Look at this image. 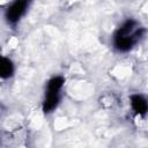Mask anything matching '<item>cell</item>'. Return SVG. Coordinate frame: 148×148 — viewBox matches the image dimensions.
<instances>
[{"label": "cell", "mask_w": 148, "mask_h": 148, "mask_svg": "<svg viewBox=\"0 0 148 148\" xmlns=\"http://www.w3.org/2000/svg\"><path fill=\"white\" fill-rule=\"evenodd\" d=\"M27 8H28V1H25V0L14 1L6 10V18H7L8 23H10V24L17 23L18 20L24 15Z\"/></svg>", "instance_id": "3"}, {"label": "cell", "mask_w": 148, "mask_h": 148, "mask_svg": "<svg viewBox=\"0 0 148 148\" xmlns=\"http://www.w3.org/2000/svg\"><path fill=\"white\" fill-rule=\"evenodd\" d=\"M131 105L132 109L140 116H145L148 112V102L141 95H132L131 96Z\"/></svg>", "instance_id": "4"}, {"label": "cell", "mask_w": 148, "mask_h": 148, "mask_svg": "<svg viewBox=\"0 0 148 148\" xmlns=\"http://www.w3.org/2000/svg\"><path fill=\"white\" fill-rule=\"evenodd\" d=\"M14 73V65L13 61L9 58L3 57L1 59V65H0V74L2 79H8L13 75Z\"/></svg>", "instance_id": "5"}, {"label": "cell", "mask_w": 148, "mask_h": 148, "mask_svg": "<svg viewBox=\"0 0 148 148\" xmlns=\"http://www.w3.org/2000/svg\"><path fill=\"white\" fill-rule=\"evenodd\" d=\"M65 83V79L62 76H54L52 77L46 86L45 98L43 102V111L45 113H50L56 109L59 102V91Z\"/></svg>", "instance_id": "2"}, {"label": "cell", "mask_w": 148, "mask_h": 148, "mask_svg": "<svg viewBox=\"0 0 148 148\" xmlns=\"http://www.w3.org/2000/svg\"><path fill=\"white\" fill-rule=\"evenodd\" d=\"M145 29L132 18L125 21L113 36V45L118 51L126 52L131 50L143 36Z\"/></svg>", "instance_id": "1"}]
</instances>
